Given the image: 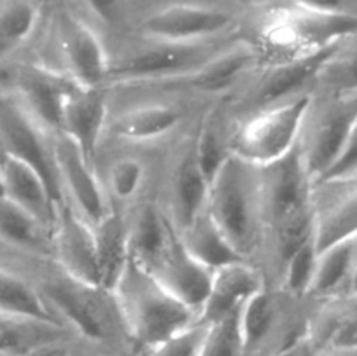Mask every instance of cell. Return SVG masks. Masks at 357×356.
<instances>
[{
	"label": "cell",
	"mask_w": 357,
	"mask_h": 356,
	"mask_svg": "<svg viewBox=\"0 0 357 356\" xmlns=\"http://www.w3.org/2000/svg\"><path fill=\"white\" fill-rule=\"evenodd\" d=\"M52 150L65 198L91 225H96L110 209L107 195L94 175L93 163L72 140L59 133L52 136Z\"/></svg>",
	"instance_id": "obj_15"
},
{
	"label": "cell",
	"mask_w": 357,
	"mask_h": 356,
	"mask_svg": "<svg viewBox=\"0 0 357 356\" xmlns=\"http://www.w3.org/2000/svg\"><path fill=\"white\" fill-rule=\"evenodd\" d=\"M40 16L42 0H0V66L30 40Z\"/></svg>",
	"instance_id": "obj_31"
},
{
	"label": "cell",
	"mask_w": 357,
	"mask_h": 356,
	"mask_svg": "<svg viewBox=\"0 0 357 356\" xmlns=\"http://www.w3.org/2000/svg\"><path fill=\"white\" fill-rule=\"evenodd\" d=\"M349 290L357 293V260L354 265V271H352V276H351V283H349Z\"/></svg>",
	"instance_id": "obj_44"
},
{
	"label": "cell",
	"mask_w": 357,
	"mask_h": 356,
	"mask_svg": "<svg viewBox=\"0 0 357 356\" xmlns=\"http://www.w3.org/2000/svg\"><path fill=\"white\" fill-rule=\"evenodd\" d=\"M206 212L248 260L265 227L260 168L230 152L209 181Z\"/></svg>",
	"instance_id": "obj_4"
},
{
	"label": "cell",
	"mask_w": 357,
	"mask_h": 356,
	"mask_svg": "<svg viewBox=\"0 0 357 356\" xmlns=\"http://www.w3.org/2000/svg\"><path fill=\"white\" fill-rule=\"evenodd\" d=\"M312 205L317 253L357 237V173L314 185Z\"/></svg>",
	"instance_id": "obj_13"
},
{
	"label": "cell",
	"mask_w": 357,
	"mask_h": 356,
	"mask_svg": "<svg viewBox=\"0 0 357 356\" xmlns=\"http://www.w3.org/2000/svg\"><path fill=\"white\" fill-rule=\"evenodd\" d=\"M145 180V168L139 161L124 157L115 161L108 170V188L119 201L135 198Z\"/></svg>",
	"instance_id": "obj_37"
},
{
	"label": "cell",
	"mask_w": 357,
	"mask_h": 356,
	"mask_svg": "<svg viewBox=\"0 0 357 356\" xmlns=\"http://www.w3.org/2000/svg\"><path fill=\"white\" fill-rule=\"evenodd\" d=\"M312 93L253 112L230 140V152L258 168L284 157L298 143Z\"/></svg>",
	"instance_id": "obj_8"
},
{
	"label": "cell",
	"mask_w": 357,
	"mask_h": 356,
	"mask_svg": "<svg viewBox=\"0 0 357 356\" xmlns=\"http://www.w3.org/2000/svg\"><path fill=\"white\" fill-rule=\"evenodd\" d=\"M354 173H357V119L354 122V128H352L351 131V136H349L347 140V145H345V149L342 150L337 163L331 166V170L328 171L326 177H324L323 180L349 177V175H354ZM317 184H319V181H317Z\"/></svg>",
	"instance_id": "obj_38"
},
{
	"label": "cell",
	"mask_w": 357,
	"mask_h": 356,
	"mask_svg": "<svg viewBox=\"0 0 357 356\" xmlns=\"http://www.w3.org/2000/svg\"><path fill=\"white\" fill-rule=\"evenodd\" d=\"M183 119V110L174 105H146L122 114L114 122L117 136L129 142H152L169 135Z\"/></svg>",
	"instance_id": "obj_30"
},
{
	"label": "cell",
	"mask_w": 357,
	"mask_h": 356,
	"mask_svg": "<svg viewBox=\"0 0 357 356\" xmlns=\"http://www.w3.org/2000/svg\"><path fill=\"white\" fill-rule=\"evenodd\" d=\"M0 314L68 330L37 288L26 278L2 264H0Z\"/></svg>",
	"instance_id": "obj_25"
},
{
	"label": "cell",
	"mask_w": 357,
	"mask_h": 356,
	"mask_svg": "<svg viewBox=\"0 0 357 356\" xmlns=\"http://www.w3.org/2000/svg\"><path fill=\"white\" fill-rule=\"evenodd\" d=\"M195 156H197L199 166L204 171L208 180L211 181L213 175L220 168V164L230 156V142H225L222 131L220 119L215 114L208 117L199 133L197 142L194 143Z\"/></svg>",
	"instance_id": "obj_34"
},
{
	"label": "cell",
	"mask_w": 357,
	"mask_h": 356,
	"mask_svg": "<svg viewBox=\"0 0 357 356\" xmlns=\"http://www.w3.org/2000/svg\"><path fill=\"white\" fill-rule=\"evenodd\" d=\"M357 31V16L317 13L284 3L272 10L260 30L258 52L271 63L286 61L338 44Z\"/></svg>",
	"instance_id": "obj_5"
},
{
	"label": "cell",
	"mask_w": 357,
	"mask_h": 356,
	"mask_svg": "<svg viewBox=\"0 0 357 356\" xmlns=\"http://www.w3.org/2000/svg\"><path fill=\"white\" fill-rule=\"evenodd\" d=\"M0 191L52 232L56 201L40 175L23 161L0 152Z\"/></svg>",
	"instance_id": "obj_21"
},
{
	"label": "cell",
	"mask_w": 357,
	"mask_h": 356,
	"mask_svg": "<svg viewBox=\"0 0 357 356\" xmlns=\"http://www.w3.org/2000/svg\"><path fill=\"white\" fill-rule=\"evenodd\" d=\"M236 23V16L225 9L199 3H174L149 14L139 23V34L153 42H194L215 40L227 34Z\"/></svg>",
	"instance_id": "obj_11"
},
{
	"label": "cell",
	"mask_w": 357,
	"mask_h": 356,
	"mask_svg": "<svg viewBox=\"0 0 357 356\" xmlns=\"http://www.w3.org/2000/svg\"><path fill=\"white\" fill-rule=\"evenodd\" d=\"M260 59V52L253 44L236 42L232 45H225L218 54L213 56L209 61L192 73L166 84L187 87L199 93H222L243 79L250 70H253Z\"/></svg>",
	"instance_id": "obj_22"
},
{
	"label": "cell",
	"mask_w": 357,
	"mask_h": 356,
	"mask_svg": "<svg viewBox=\"0 0 357 356\" xmlns=\"http://www.w3.org/2000/svg\"><path fill=\"white\" fill-rule=\"evenodd\" d=\"M314 91L352 93L357 91V31L335 47L317 75Z\"/></svg>",
	"instance_id": "obj_32"
},
{
	"label": "cell",
	"mask_w": 357,
	"mask_h": 356,
	"mask_svg": "<svg viewBox=\"0 0 357 356\" xmlns=\"http://www.w3.org/2000/svg\"><path fill=\"white\" fill-rule=\"evenodd\" d=\"M72 344V342H70ZM70 344H63V346H54V348H47V349H42V351L37 353H31V355L26 356H61L65 353V349L68 348Z\"/></svg>",
	"instance_id": "obj_43"
},
{
	"label": "cell",
	"mask_w": 357,
	"mask_h": 356,
	"mask_svg": "<svg viewBox=\"0 0 357 356\" xmlns=\"http://www.w3.org/2000/svg\"><path fill=\"white\" fill-rule=\"evenodd\" d=\"M208 334L209 325L197 320L190 327L157 344L145 356H201Z\"/></svg>",
	"instance_id": "obj_35"
},
{
	"label": "cell",
	"mask_w": 357,
	"mask_h": 356,
	"mask_svg": "<svg viewBox=\"0 0 357 356\" xmlns=\"http://www.w3.org/2000/svg\"><path fill=\"white\" fill-rule=\"evenodd\" d=\"M309 316V299H296L286 293L281 300L261 288L239 311L243 355L274 356L305 341Z\"/></svg>",
	"instance_id": "obj_6"
},
{
	"label": "cell",
	"mask_w": 357,
	"mask_h": 356,
	"mask_svg": "<svg viewBox=\"0 0 357 356\" xmlns=\"http://www.w3.org/2000/svg\"><path fill=\"white\" fill-rule=\"evenodd\" d=\"M61 323L84 344L108 356H139L112 292L70 278L49 279L38 290Z\"/></svg>",
	"instance_id": "obj_2"
},
{
	"label": "cell",
	"mask_w": 357,
	"mask_h": 356,
	"mask_svg": "<svg viewBox=\"0 0 357 356\" xmlns=\"http://www.w3.org/2000/svg\"><path fill=\"white\" fill-rule=\"evenodd\" d=\"M286 3L317 13L357 16V0H286Z\"/></svg>",
	"instance_id": "obj_39"
},
{
	"label": "cell",
	"mask_w": 357,
	"mask_h": 356,
	"mask_svg": "<svg viewBox=\"0 0 357 356\" xmlns=\"http://www.w3.org/2000/svg\"><path fill=\"white\" fill-rule=\"evenodd\" d=\"M225 47V45H223ZM215 40L178 44V42H153L122 58L110 61L108 82L166 84L188 75L222 51Z\"/></svg>",
	"instance_id": "obj_9"
},
{
	"label": "cell",
	"mask_w": 357,
	"mask_h": 356,
	"mask_svg": "<svg viewBox=\"0 0 357 356\" xmlns=\"http://www.w3.org/2000/svg\"><path fill=\"white\" fill-rule=\"evenodd\" d=\"M357 119V91H312L309 110L298 138L300 154L316 185L326 177L347 145Z\"/></svg>",
	"instance_id": "obj_7"
},
{
	"label": "cell",
	"mask_w": 357,
	"mask_h": 356,
	"mask_svg": "<svg viewBox=\"0 0 357 356\" xmlns=\"http://www.w3.org/2000/svg\"><path fill=\"white\" fill-rule=\"evenodd\" d=\"M201 356H244L239 313L209 325V334Z\"/></svg>",
	"instance_id": "obj_36"
},
{
	"label": "cell",
	"mask_w": 357,
	"mask_h": 356,
	"mask_svg": "<svg viewBox=\"0 0 357 356\" xmlns=\"http://www.w3.org/2000/svg\"><path fill=\"white\" fill-rule=\"evenodd\" d=\"M317 264L316 239L310 237L282 265V286L288 295L307 299Z\"/></svg>",
	"instance_id": "obj_33"
},
{
	"label": "cell",
	"mask_w": 357,
	"mask_h": 356,
	"mask_svg": "<svg viewBox=\"0 0 357 356\" xmlns=\"http://www.w3.org/2000/svg\"><path fill=\"white\" fill-rule=\"evenodd\" d=\"M143 269V267H142ZM167 292L190 307L195 314L201 313L209 288H211L213 271L195 262L185 250L180 234H174L162 248L155 260L145 269Z\"/></svg>",
	"instance_id": "obj_18"
},
{
	"label": "cell",
	"mask_w": 357,
	"mask_h": 356,
	"mask_svg": "<svg viewBox=\"0 0 357 356\" xmlns=\"http://www.w3.org/2000/svg\"><path fill=\"white\" fill-rule=\"evenodd\" d=\"M261 288H265L264 278L248 260L216 269L199 321L213 325L239 313L244 302Z\"/></svg>",
	"instance_id": "obj_20"
},
{
	"label": "cell",
	"mask_w": 357,
	"mask_h": 356,
	"mask_svg": "<svg viewBox=\"0 0 357 356\" xmlns=\"http://www.w3.org/2000/svg\"><path fill=\"white\" fill-rule=\"evenodd\" d=\"M342 42V40H340ZM338 42V44H340ZM338 44L286 61L271 63L250 94L251 110L257 112L286 100L312 93L317 75ZM251 112V114H253Z\"/></svg>",
	"instance_id": "obj_17"
},
{
	"label": "cell",
	"mask_w": 357,
	"mask_h": 356,
	"mask_svg": "<svg viewBox=\"0 0 357 356\" xmlns=\"http://www.w3.org/2000/svg\"><path fill=\"white\" fill-rule=\"evenodd\" d=\"M357 260V237L331 244L317 253L316 272L307 299H324L347 292Z\"/></svg>",
	"instance_id": "obj_29"
},
{
	"label": "cell",
	"mask_w": 357,
	"mask_h": 356,
	"mask_svg": "<svg viewBox=\"0 0 357 356\" xmlns=\"http://www.w3.org/2000/svg\"><path fill=\"white\" fill-rule=\"evenodd\" d=\"M63 356H108V355H105V353L98 351V349L91 348V346L87 344H84V348H79V346H75L72 342V344L66 348V351L63 353Z\"/></svg>",
	"instance_id": "obj_42"
},
{
	"label": "cell",
	"mask_w": 357,
	"mask_h": 356,
	"mask_svg": "<svg viewBox=\"0 0 357 356\" xmlns=\"http://www.w3.org/2000/svg\"><path fill=\"white\" fill-rule=\"evenodd\" d=\"M108 117V103L101 87L77 86L66 100L59 135L72 140L93 163Z\"/></svg>",
	"instance_id": "obj_19"
},
{
	"label": "cell",
	"mask_w": 357,
	"mask_h": 356,
	"mask_svg": "<svg viewBox=\"0 0 357 356\" xmlns=\"http://www.w3.org/2000/svg\"><path fill=\"white\" fill-rule=\"evenodd\" d=\"M59 54L63 73L84 87H101L108 82V58L96 31L82 20L61 14L58 21Z\"/></svg>",
	"instance_id": "obj_16"
},
{
	"label": "cell",
	"mask_w": 357,
	"mask_h": 356,
	"mask_svg": "<svg viewBox=\"0 0 357 356\" xmlns=\"http://www.w3.org/2000/svg\"><path fill=\"white\" fill-rule=\"evenodd\" d=\"M112 295L139 356L197 321L190 307L167 292L131 257Z\"/></svg>",
	"instance_id": "obj_3"
},
{
	"label": "cell",
	"mask_w": 357,
	"mask_h": 356,
	"mask_svg": "<svg viewBox=\"0 0 357 356\" xmlns=\"http://www.w3.org/2000/svg\"><path fill=\"white\" fill-rule=\"evenodd\" d=\"M178 234H180L181 243H183L185 250L190 253V257L213 272L229 264L246 260L223 236V232L213 222L206 209L192 220L187 229Z\"/></svg>",
	"instance_id": "obj_26"
},
{
	"label": "cell",
	"mask_w": 357,
	"mask_h": 356,
	"mask_svg": "<svg viewBox=\"0 0 357 356\" xmlns=\"http://www.w3.org/2000/svg\"><path fill=\"white\" fill-rule=\"evenodd\" d=\"M82 2L101 23L117 27L124 20V2L122 0H82Z\"/></svg>",
	"instance_id": "obj_40"
},
{
	"label": "cell",
	"mask_w": 357,
	"mask_h": 356,
	"mask_svg": "<svg viewBox=\"0 0 357 356\" xmlns=\"http://www.w3.org/2000/svg\"><path fill=\"white\" fill-rule=\"evenodd\" d=\"M274 356H319V355L314 351V348L309 344V341L305 339V341L298 342V344H295L293 348L286 349V351H282V353H278V355H274Z\"/></svg>",
	"instance_id": "obj_41"
},
{
	"label": "cell",
	"mask_w": 357,
	"mask_h": 356,
	"mask_svg": "<svg viewBox=\"0 0 357 356\" xmlns=\"http://www.w3.org/2000/svg\"><path fill=\"white\" fill-rule=\"evenodd\" d=\"M51 230L33 215L0 195V243L13 250L35 255L52 251Z\"/></svg>",
	"instance_id": "obj_28"
},
{
	"label": "cell",
	"mask_w": 357,
	"mask_h": 356,
	"mask_svg": "<svg viewBox=\"0 0 357 356\" xmlns=\"http://www.w3.org/2000/svg\"><path fill=\"white\" fill-rule=\"evenodd\" d=\"M264 225L284 265L305 241L314 237V184L296 143L284 157L260 168Z\"/></svg>",
	"instance_id": "obj_1"
},
{
	"label": "cell",
	"mask_w": 357,
	"mask_h": 356,
	"mask_svg": "<svg viewBox=\"0 0 357 356\" xmlns=\"http://www.w3.org/2000/svg\"><path fill=\"white\" fill-rule=\"evenodd\" d=\"M52 253L58 257L63 272L70 278L91 286H100L93 225L66 198L56 205Z\"/></svg>",
	"instance_id": "obj_14"
},
{
	"label": "cell",
	"mask_w": 357,
	"mask_h": 356,
	"mask_svg": "<svg viewBox=\"0 0 357 356\" xmlns=\"http://www.w3.org/2000/svg\"><path fill=\"white\" fill-rule=\"evenodd\" d=\"M209 180L199 166L194 145L180 157L171 181V199L176 230L181 232L206 209Z\"/></svg>",
	"instance_id": "obj_23"
},
{
	"label": "cell",
	"mask_w": 357,
	"mask_h": 356,
	"mask_svg": "<svg viewBox=\"0 0 357 356\" xmlns=\"http://www.w3.org/2000/svg\"><path fill=\"white\" fill-rule=\"evenodd\" d=\"M93 230L100 288L112 292L131 257L129 227L119 213L108 212L96 225H93Z\"/></svg>",
	"instance_id": "obj_24"
},
{
	"label": "cell",
	"mask_w": 357,
	"mask_h": 356,
	"mask_svg": "<svg viewBox=\"0 0 357 356\" xmlns=\"http://www.w3.org/2000/svg\"><path fill=\"white\" fill-rule=\"evenodd\" d=\"M73 341L65 328L0 314V356H26Z\"/></svg>",
	"instance_id": "obj_27"
},
{
	"label": "cell",
	"mask_w": 357,
	"mask_h": 356,
	"mask_svg": "<svg viewBox=\"0 0 357 356\" xmlns=\"http://www.w3.org/2000/svg\"><path fill=\"white\" fill-rule=\"evenodd\" d=\"M310 300L307 341L319 356H357V293Z\"/></svg>",
	"instance_id": "obj_12"
},
{
	"label": "cell",
	"mask_w": 357,
	"mask_h": 356,
	"mask_svg": "<svg viewBox=\"0 0 357 356\" xmlns=\"http://www.w3.org/2000/svg\"><path fill=\"white\" fill-rule=\"evenodd\" d=\"M6 87L44 131L58 135L66 100L77 86L66 73L45 65H17L10 70Z\"/></svg>",
	"instance_id": "obj_10"
}]
</instances>
